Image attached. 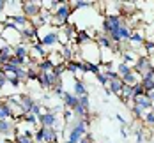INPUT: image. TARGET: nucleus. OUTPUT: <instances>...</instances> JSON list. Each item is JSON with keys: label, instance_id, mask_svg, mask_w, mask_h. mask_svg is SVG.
Listing matches in <instances>:
<instances>
[{"label": "nucleus", "instance_id": "1", "mask_svg": "<svg viewBox=\"0 0 154 143\" xmlns=\"http://www.w3.org/2000/svg\"><path fill=\"white\" fill-rule=\"evenodd\" d=\"M71 13H73L71 4L64 0V2H60V5L51 13V23L57 25L59 28L64 27V25H67V21H69V18H71Z\"/></svg>", "mask_w": 154, "mask_h": 143}, {"label": "nucleus", "instance_id": "2", "mask_svg": "<svg viewBox=\"0 0 154 143\" xmlns=\"http://www.w3.org/2000/svg\"><path fill=\"white\" fill-rule=\"evenodd\" d=\"M41 9H43V5L39 2H21V14L27 16L29 19L39 16Z\"/></svg>", "mask_w": 154, "mask_h": 143}, {"label": "nucleus", "instance_id": "3", "mask_svg": "<svg viewBox=\"0 0 154 143\" xmlns=\"http://www.w3.org/2000/svg\"><path fill=\"white\" fill-rule=\"evenodd\" d=\"M48 57V51L45 49V46L37 41V43H34V44H30V55H29V58H30L32 62H41L43 58H46Z\"/></svg>", "mask_w": 154, "mask_h": 143}, {"label": "nucleus", "instance_id": "4", "mask_svg": "<svg viewBox=\"0 0 154 143\" xmlns=\"http://www.w3.org/2000/svg\"><path fill=\"white\" fill-rule=\"evenodd\" d=\"M37 81H39V85L43 87V88H53L59 81H60V78H57L53 73H39L37 74Z\"/></svg>", "mask_w": 154, "mask_h": 143}, {"label": "nucleus", "instance_id": "5", "mask_svg": "<svg viewBox=\"0 0 154 143\" xmlns=\"http://www.w3.org/2000/svg\"><path fill=\"white\" fill-rule=\"evenodd\" d=\"M37 124L41 127H55L57 129V124H59V117L50 113V111H43L39 117H37Z\"/></svg>", "mask_w": 154, "mask_h": 143}, {"label": "nucleus", "instance_id": "6", "mask_svg": "<svg viewBox=\"0 0 154 143\" xmlns=\"http://www.w3.org/2000/svg\"><path fill=\"white\" fill-rule=\"evenodd\" d=\"M151 69H152V65H151L149 57H138V58H137V62H135V65L131 67V71H133L135 74H138V76L145 74V73H147V71H151Z\"/></svg>", "mask_w": 154, "mask_h": 143}, {"label": "nucleus", "instance_id": "7", "mask_svg": "<svg viewBox=\"0 0 154 143\" xmlns=\"http://www.w3.org/2000/svg\"><path fill=\"white\" fill-rule=\"evenodd\" d=\"M37 41H39L43 46L53 48V46H57V44H59V34H57V30H50V32H46L45 35H41Z\"/></svg>", "mask_w": 154, "mask_h": 143}, {"label": "nucleus", "instance_id": "8", "mask_svg": "<svg viewBox=\"0 0 154 143\" xmlns=\"http://www.w3.org/2000/svg\"><path fill=\"white\" fill-rule=\"evenodd\" d=\"M5 21H11V23H13L14 27H18L20 30H23V28H27V27L30 25V19L23 14H13V16H9Z\"/></svg>", "mask_w": 154, "mask_h": 143}, {"label": "nucleus", "instance_id": "9", "mask_svg": "<svg viewBox=\"0 0 154 143\" xmlns=\"http://www.w3.org/2000/svg\"><path fill=\"white\" fill-rule=\"evenodd\" d=\"M62 101H64V108H66V110H71V111L80 104V99H78L75 94H71V92H64Z\"/></svg>", "mask_w": 154, "mask_h": 143}, {"label": "nucleus", "instance_id": "10", "mask_svg": "<svg viewBox=\"0 0 154 143\" xmlns=\"http://www.w3.org/2000/svg\"><path fill=\"white\" fill-rule=\"evenodd\" d=\"M133 104H135V106H138V108H142L145 113H147V111H151L154 108V104L151 103V99H149L145 94L140 95V97H133Z\"/></svg>", "mask_w": 154, "mask_h": 143}, {"label": "nucleus", "instance_id": "11", "mask_svg": "<svg viewBox=\"0 0 154 143\" xmlns=\"http://www.w3.org/2000/svg\"><path fill=\"white\" fill-rule=\"evenodd\" d=\"M13 55L18 58H29L30 55V44H25V43H20L13 46Z\"/></svg>", "mask_w": 154, "mask_h": 143}, {"label": "nucleus", "instance_id": "12", "mask_svg": "<svg viewBox=\"0 0 154 143\" xmlns=\"http://www.w3.org/2000/svg\"><path fill=\"white\" fill-rule=\"evenodd\" d=\"M20 35H21V43H25V44H30L34 39H37V30L34 28V27H27V28H23V30L20 32Z\"/></svg>", "mask_w": 154, "mask_h": 143}, {"label": "nucleus", "instance_id": "13", "mask_svg": "<svg viewBox=\"0 0 154 143\" xmlns=\"http://www.w3.org/2000/svg\"><path fill=\"white\" fill-rule=\"evenodd\" d=\"M34 104H35V101L32 99L30 95H21V101H20V108H21V113L23 115H27V113H30L32 108H34Z\"/></svg>", "mask_w": 154, "mask_h": 143}, {"label": "nucleus", "instance_id": "14", "mask_svg": "<svg viewBox=\"0 0 154 143\" xmlns=\"http://www.w3.org/2000/svg\"><path fill=\"white\" fill-rule=\"evenodd\" d=\"M106 88L112 92V94L121 95V92H122V88H124V81H122L121 78L112 79V81H108V87H106Z\"/></svg>", "mask_w": 154, "mask_h": 143}, {"label": "nucleus", "instance_id": "15", "mask_svg": "<svg viewBox=\"0 0 154 143\" xmlns=\"http://www.w3.org/2000/svg\"><path fill=\"white\" fill-rule=\"evenodd\" d=\"M96 44L99 46V49H112V41H110V37L105 35V34H99L97 37H96Z\"/></svg>", "mask_w": 154, "mask_h": 143}, {"label": "nucleus", "instance_id": "16", "mask_svg": "<svg viewBox=\"0 0 154 143\" xmlns=\"http://www.w3.org/2000/svg\"><path fill=\"white\" fill-rule=\"evenodd\" d=\"M45 143H59V131H57L55 127H46Z\"/></svg>", "mask_w": 154, "mask_h": 143}, {"label": "nucleus", "instance_id": "17", "mask_svg": "<svg viewBox=\"0 0 154 143\" xmlns=\"http://www.w3.org/2000/svg\"><path fill=\"white\" fill-rule=\"evenodd\" d=\"M73 94L76 95V97H83V95H87V85L82 81V79H75V87H73Z\"/></svg>", "mask_w": 154, "mask_h": 143}, {"label": "nucleus", "instance_id": "18", "mask_svg": "<svg viewBox=\"0 0 154 143\" xmlns=\"http://www.w3.org/2000/svg\"><path fill=\"white\" fill-rule=\"evenodd\" d=\"M11 118H13V111L9 104L5 101H0V120H11Z\"/></svg>", "mask_w": 154, "mask_h": 143}, {"label": "nucleus", "instance_id": "19", "mask_svg": "<svg viewBox=\"0 0 154 143\" xmlns=\"http://www.w3.org/2000/svg\"><path fill=\"white\" fill-rule=\"evenodd\" d=\"M16 129V122L13 120H0V134H11Z\"/></svg>", "mask_w": 154, "mask_h": 143}, {"label": "nucleus", "instance_id": "20", "mask_svg": "<svg viewBox=\"0 0 154 143\" xmlns=\"http://www.w3.org/2000/svg\"><path fill=\"white\" fill-rule=\"evenodd\" d=\"M35 67H37V71H39V73H51L55 65H53V64L50 62V58L46 57V58H43L41 62H37V64H35Z\"/></svg>", "mask_w": 154, "mask_h": 143}, {"label": "nucleus", "instance_id": "21", "mask_svg": "<svg viewBox=\"0 0 154 143\" xmlns=\"http://www.w3.org/2000/svg\"><path fill=\"white\" fill-rule=\"evenodd\" d=\"M131 34H133V28L124 21V25L119 28V37H121V41H122V43H128L129 37H131Z\"/></svg>", "mask_w": 154, "mask_h": 143}, {"label": "nucleus", "instance_id": "22", "mask_svg": "<svg viewBox=\"0 0 154 143\" xmlns=\"http://www.w3.org/2000/svg\"><path fill=\"white\" fill-rule=\"evenodd\" d=\"M129 44H143L145 43V35H143V32L142 30H133V34H131V37H129V41H128Z\"/></svg>", "mask_w": 154, "mask_h": 143}, {"label": "nucleus", "instance_id": "23", "mask_svg": "<svg viewBox=\"0 0 154 143\" xmlns=\"http://www.w3.org/2000/svg\"><path fill=\"white\" fill-rule=\"evenodd\" d=\"M11 57H13V46H4V48H0V65L7 64Z\"/></svg>", "mask_w": 154, "mask_h": 143}, {"label": "nucleus", "instance_id": "24", "mask_svg": "<svg viewBox=\"0 0 154 143\" xmlns=\"http://www.w3.org/2000/svg\"><path fill=\"white\" fill-rule=\"evenodd\" d=\"M124 81V85H129V87H135L137 83H140V79H138V74H135L133 71L129 73V74H126L124 78H121Z\"/></svg>", "mask_w": 154, "mask_h": 143}, {"label": "nucleus", "instance_id": "25", "mask_svg": "<svg viewBox=\"0 0 154 143\" xmlns=\"http://www.w3.org/2000/svg\"><path fill=\"white\" fill-rule=\"evenodd\" d=\"M115 73L119 74V78H124L126 74L131 73V65H129V64H124V62H119L117 64V71H115Z\"/></svg>", "mask_w": 154, "mask_h": 143}, {"label": "nucleus", "instance_id": "26", "mask_svg": "<svg viewBox=\"0 0 154 143\" xmlns=\"http://www.w3.org/2000/svg\"><path fill=\"white\" fill-rule=\"evenodd\" d=\"M73 115H75V118H87L89 117V110L83 108L82 104H78L76 108L73 110Z\"/></svg>", "mask_w": 154, "mask_h": 143}, {"label": "nucleus", "instance_id": "27", "mask_svg": "<svg viewBox=\"0 0 154 143\" xmlns=\"http://www.w3.org/2000/svg\"><path fill=\"white\" fill-rule=\"evenodd\" d=\"M121 53H122V62H124V64H128V62H137V58H138V57H137V55H135L131 49H124V51H121Z\"/></svg>", "mask_w": 154, "mask_h": 143}, {"label": "nucleus", "instance_id": "28", "mask_svg": "<svg viewBox=\"0 0 154 143\" xmlns=\"http://www.w3.org/2000/svg\"><path fill=\"white\" fill-rule=\"evenodd\" d=\"M76 41L80 43V44H83V43H91V41H92V37H91V34H89V32L82 30V32H76Z\"/></svg>", "mask_w": 154, "mask_h": 143}, {"label": "nucleus", "instance_id": "29", "mask_svg": "<svg viewBox=\"0 0 154 143\" xmlns=\"http://www.w3.org/2000/svg\"><path fill=\"white\" fill-rule=\"evenodd\" d=\"M71 5H73V7H71L73 11H75V9H89V7H94V2H83V0H78V2H73Z\"/></svg>", "mask_w": 154, "mask_h": 143}, {"label": "nucleus", "instance_id": "30", "mask_svg": "<svg viewBox=\"0 0 154 143\" xmlns=\"http://www.w3.org/2000/svg\"><path fill=\"white\" fill-rule=\"evenodd\" d=\"M20 120H21L23 124H27V126H34V124H37V117H35L34 113H27V115H23Z\"/></svg>", "mask_w": 154, "mask_h": 143}, {"label": "nucleus", "instance_id": "31", "mask_svg": "<svg viewBox=\"0 0 154 143\" xmlns=\"http://www.w3.org/2000/svg\"><path fill=\"white\" fill-rule=\"evenodd\" d=\"M73 57H75L73 48H69V44L62 46V58H64V60H73Z\"/></svg>", "mask_w": 154, "mask_h": 143}, {"label": "nucleus", "instance_id": "32", "mask_svg": "<svg viewBox=\"0 0 154 143\" xmlns=\"http://www.w3.org/2000/svg\"><path fill=\"white\" fill-rule=\"evenodd\" d=\"M45 133H46V127H39V129L34 133V142L35 143H45Z\"/></svg>", "mask_w": 154, "mask_h": 143}, {"label": "nucleus", "instance_id": "33", "mask_svg": "<svg viewBox=\"0 0 154 143\" xmlns=\"http://www.w3.org/2000/svg\"><path fill=\"white\" fill-rule=\"evenodd\" d=\"M13 76H16L20 81L27 79V67H16V69H14V74H13Z\"/></svg>", "mask_w": 154, "mask_h": 143}, {"label": "nucleus", "instance_id": "34", "mask_svg": "<svg viewBox=\"0 0 154 143\" xmlns=\"http://www.w3.org/2000/svg\"><path fill=\"white\" fill-rule=\"evenodd\" d=\"M14 143H34V140L27 138L25 134H20V133H16V134H14Z\"/></svg>", "mask_w": 154, "mask_h": 143}, {"label": "nucleus", "instance_id": "35", "mask_svg": "<svg viewBox=\"0 0 154 143\" xmlns=\"http://www.w3.org/2000/svg\"><path fill=\"white\" fill-rule=\"evenodd\" d=\"M131 111H133V115H135V118H138V120H142L143 117H145V111L142 110V108H138V106H131Z\"/></svg>", "mask_w": 154, "mask_h": 143}, {"label": "nucleus", "instance_id": "36", "mask_svg": "<svg viewBox=\"0 0 154 143\" xmlns=\"http://www.w3.org/2000/svg\"><path fill=\"white\" fill-rule=\"evenodd\" d=\"M143 48L147 51V57H154V41H145Z\"/></svg>", "mask_w": 154, "mask_h": 143}, {"label": "nucleus", "instance_id": "37", "mask_svg": "<svg viewBox=\"0 0 154 143\" xmlns=\"http://www.w3.org/2000/svg\"><path fill=\"white\" fill-rule=\"evenodd\" d=\"M51 90H53V94L57 95V97H62V95H64V92H66V90H64V87H62V79L57 83V85H55V87H53V88H51Z\"/></svg>", "mask_w": 154, "mask_h": 143}, {"label": "nucleus", "instance_id": "38", "mask_svg": "<svg viewBox=\"0 0 154 143\" xmlns=\"http://www.w3.org/2000/svg\"><path fill=\"white\" fill-rule=\"evenodd\" d=\"M143 120H145V124H147V126H154V108L151 111H147V113H145Z\"/></svg>", "mask_w": 154, "mask_h": 143}, {"label": "nucleus", "instance_id": "39", "mask_svg": "<svg viewBox=\"0 0 154 143\" xmlns=\"http://www.w3.org/2000/svg\"><path fill=\"white\" fill-rule=\"evenodd\" d=\"M64 120H66V124H71V122H75V120H76L71 110H64Z\"/></svg>", "mask_w": 154, "mask_h": 143}, {"label": "nucleus", "instance_id": "40", "mask_svg": "<svg viewBox=\"0 0 154 143\" xmlns=\"http://www.w3.org/2000/svg\"><path fill=\"white\" fill-rule=\"evenodd\" d=\"M103 74L106 76L108 81H112V79H117V78H119V74H117L115 71H112V69H106V71H103Z\"/></svg>", "mask_w": 154, "mask_h": 143}, {"label": "nucleus", "instance_id": "41", "mask_svg": "<svg viewBox=\"0 0 154 143\" xmlns=\"http://www.w3.org/2000/svg\"><path fill=\"white\" fill-rule=\"evenodd\" d=\"M143 94H145V90L142 88L140 83H137V85L133 87V97H140V95H143Z\"/></svg>", "mask_w": 154, "mask_h": 143}, {"label": "nucleus", "instance_id": "42", "mask_svg": "<svg viewBox=\"0 0 154 143\" xmlns=\"http://www.w3.org/2000/svg\"><path fill=\"white\" fill-rule=\"evenodd\" d=\"M5 76H7V83H11L14 88H16V87H20V83H21V81L16 78V76H13V74H5Z\"/></svg>", "mask_w": 154, "mask_h": 143}, {"label": "nucleus", "instance_id": "43", "mask_svg": "<svg viewBox=\"0 0 154 143\" xmlns=\"http://www.w3.org/2000/svg\"><path fill=\"white\" fill-rule=\"evenodd\" d=\"M43 110H45V108H43V106H41L39 103H35V104H34V108H32V111H30V113H34L35 117H39V115L43 113Z\"/></svg>", "mask_w": 154, "mask_h": 143}, {"label": "nucleus", "instance_id": "44", "mask_svg": "<svg viewBox=\"0 0 154 143\" xmlns=\"http://www.w3.org/2000/svg\"><path fill=\"white\" fill-rule=\"evenodd\" d=\"M96 78H97V81H99V85H103V87H108V79H106V76H105L103 73L96 74Z\"/></svg>", "mask_w": 154, "mask_h": 143}, {"label": "nucleus", "instance_id": "45", "mask_svg": "<svg viewBox=\"0 0 154 143\" xmlns=\"http://www.w3.org/2000/svg\"><path fill=\"white\" fill-rule=\"evenodd\" d=\"M78 99H80V104H82L83 108H87V110H89V106H91V103H89V94L83 95V97H78Z\"/></svg>", "mask_w": 154, "mask_h": 143}, {"label": "nucleus", "instance_id": "46", "mask_svg": "<svg viewBox=\"0 0 154 143\" xmlns=\"http://www.w3.org/2000/svg\"><path fill=\"white\" fill-rule=\"evenodd\" d=\"M115 118L119 120V124H121L122 127H126V126H128V122H126V118H124L122 115H119V113H117V115H115Z\"/></svg>", "mask_w": 154, "mask_h": 143}, {"label": "nucleus", "instance_id": "47", "mask_svg": "<svg viewBox=\"0 0 154 143\" xmlns=\"http://www.w3.org/2000/svg\"><path fill=\"white\" fill-rule=\"evenodd\" d=\"M5 83H7V76H5V74H4V73L0 71V88H2V87H4Z\"/></svg>", "mask_w": 154, "mask_h": 143}, {"label": "nucleus", "instance_id": "48", "mask_svg": "<svg viewBox=\"0 0 154 143\" xmlns=\"http://www.w3.org/2000/svg\"><path fill=\"white\" fill-rule=\"evenodd\" d=\"M78 143H94V140L91 138V136H89V134H85V136H83V138H82V140H80Z\"/></svg>", "mask_w": 154, "mask_h": 143}, {"label": "nucleus", "instance_id": "49", "mask_svg": "<svg viewBox=\"0 0 154 143\" xmlns=\"http://www.w3.org/2000/svg\"><path fill=\"white\" fill-rule=\"evenodd\" d=\"M135 134H137V143H142V142H143V134H142V131H137Z\"/></svg>", "mask_w": 154, "mask_h": 143}, {"label": "nucleus", "instance_id": "50", "mask_svg": "<svg viewBox=\"0 0 154 143\" xmlns=\"http://www.w3.org/2000/svg\"><path fill=\"white\" fill-rule=\"evenodd\" d=\"M128 134H129V133H126V127H122V129H121V136L126 140V138H128Z\"/></svg>", "mask_w": 154, "mask_h": 143}, {"label": "nucleus", "instance_id": "51", "mask_svg": "<svg viewBox=\"0 0 154 143\" xmlns=\"http://www.w3.org/2000/svg\"><path fill=\"white\" fill-rule=\"evenodd\" d=\"M5 9V0H0V13Z\"/></svg>", "mask_w": 154, "mask_h": 143}, {"label": "nucleus", "instance_id": "52", "mask_svg": "<svg viewBox=\"0 0 154 143\" xmlns=\"http://www.w3.org/2000/svg\"><path fill=\"white\" fill-rule=\"evenodd\" d=\"M2 28H4V23H2V25H0V34H2Z\"/></svg>", "mask_w": 154, "mask_h": 143}, {"label": "nucleus", "instance_id": "53", "mask_svg": "<svg viewBox=\"0 0 154 143\" xmlns=\"http://www.w3.org/2000/svg\"><path fill=\"white\" fill-rule=\"evenodd\" d=\"M0 143H4V142H0Z\"/></svg>", "mask_w": 154, "mask_h": 143}]
</instances>
